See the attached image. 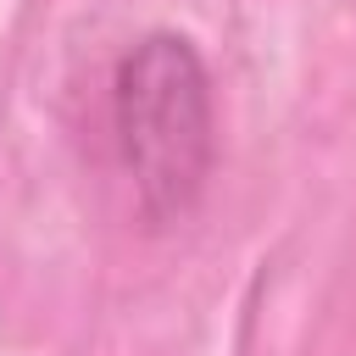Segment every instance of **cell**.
I'll use <instances>...</instances> for the list:
<instances>
[{"label": "cell", "mask_w": 356, "mask_h": 356, "mask_svg": "<svg viewBox=\"0 0 356 356\" xmlns=\"http://www.w3.org/2000/svg\"><path fill=\"white\" fill-rule=\"evenodd\" d=\"M111 122L145 211H189L211 172V83L184 33H150L122 56Z\"/></svg>", "instance_id": "cell-1"}]
</instances>
